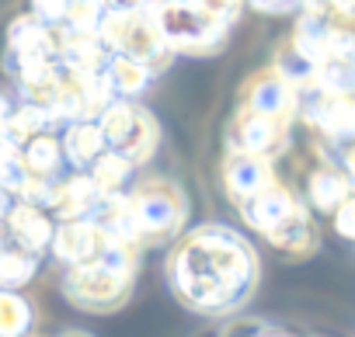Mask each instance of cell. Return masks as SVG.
Returning a JSON list of instances; mask_svg holds the SVG:
<instances>
[{
    "label": "cell",
    "mask_w": 355,
    "mask_h": 337,
    "mask_svg": "<svg viewBox=\"0 0 355 337\" xmlns=\"http://www.w3.org/2000/svg\"><path fill=\"white\" fill-rule=\"evenodd\" d=\"M258 254L244 233L227 223H202L174 240L167 254V285L199 316H230L258 289Z\"/></svg>",
    "instance_id": "1"
},
{
    "label": "cell",
    "mask_w": 355,
    "mask_h": 337,
    "mask_svg": "<svg viewBox=\"0 0 355 337\" xmlns=\"http://www.w3.org/2000/svg\"><path fill=\"white\" fill-rule=\"evenodd\" d=\"M125 206H129L132 244L139 251L164 247V244L178 240L189 216H192L185 188L164 174H150V178L132 181L125 188Z\"/></svg>",
    "instance_id": "2"
},
{
    "label": "cell",
    "mask_w": 355,
    "mask_h": 337,
    "mask_svg": "<svg viewBox=\"0 0 355 337\" xmlns=\"http://www.w3.org/2000/svg\"><path fill=\"white\" fill-rule=\"evenodd\" d=\"M146 15L174 56H213L227 46L230 28L213 21L196 0H153Z\"/></svg>",
    "instance_id": "3"
},
{
    "label": "cell",
    "mask_w": 355,
    "mask_h": 337,
    "mask_svg": "<svg viewBox=\"0 0 355 337\" xmlns=\"http://www.w3.org/2000/svg\"><path fill=\"white\" fill-rule=\"evenodd\" d=\"M98 39L115 56H129V60L143 63L153 77L164 73L174 63V53L160 42V35H157L146 11H105Z\"/></svg>",
    "instance_id": "4"
},
{
    "label": "cell",
    "mask_w": 355,
    "mask_h": 337,
    "mask_svg": "<svg viewBox=\"0 0 355 337\" xmlns=\"http://www.w3.org/2000/svg\"><path fill=\"white\" fill-rule=\"evenodd\" d=\"M136 289V275H122L112 271L105 264H80V268H63L60 275V292L67 295V302H73L84 313H115L132 299Z\"/></svg>",
    "instance_id": "5"
},
{
    "label": "cell",
    "mask_w": 355,
    "mask_h": 337,
    "mask_svg": "<svg viewBox=\"0 0 355 337\" xmlns=\"http://www.w3.org/2000/svg\"><path fill=\"white\" fill-rule=\"evenodd\" d=\"M289 122L258 115L244 104H237L234 118L227 122V153H248V156H265L279 160L289 149Z\"/></svg>",
    "instance_id": "6"
},
{
    "label": "cell",
    "mask_w": 355,
    "mask_h": 337,
    "mask_svg": "<svg viewBox=\"0 0 355 337\" xmlns=\"http://www.w3.org/2000/svg\"><path fill=\"white\" fill-rule=\"evenodd\" d=\"M241 104L258 111V115H268V118H279V122H296V87L279 77L272 66L254 73L244 87H241Z\"/></svg>",
    "instance_id": "7"
},
{
    "label": "cell",
    "mask_w": 355,
    "mask_h": 337,
    "mask_svg": "<svg viewBox=\"0 0 355 337\" xmlns=\"http://www.w3.org/2000/svg\"><path fill=\"white\" fill-rule=\"evenodd\" d=\"M275 160L265 156H248V153H227L223 167H220V181L223 192L234 206H244L251 195H258L261 188H268L275 181Z\"/></svg>",
    "instance_id": "8"
},
{
    "label": "cell",
    "mask_w": 355,
    "mask_h": 337,
    "mask_svg": "<svg viewBox=\"0 0 355 337\" xmlns=\"http://www.w3.org/2000/svg\"><path fill=\"white\" fill-rule=\"evenodd\" d=\"M105 240L108 237L91 219H67V223H56L53 240H49V254L63 268H80V264H94L98 261Z\"/></svg>",
    "instance_id": "9"
},
{
    "label": "cell",
    "mask_w": 355,
    "mask_h": 337,
    "mask_svg": "<svg viewBox=\"0 0 355 337\" xmlns=\"http://www.w3.org/2000/svg\"><path fill=\"white\" fill-rule=\"evenodd\" d=\"M300 206H303V199L275 178L268 188H261V192L251 195L244 206H237V212H241V219H244L254 233L265 237V233H272L275 226H282Z\"/></svg>",
    "instance_id": "10"
},
{
    "label": "cell",
    "mask_w": 355,
    "mask_h": 337,
    "mask_svg": "<svg viewBox=\"0 0 355 337\" xmlns=\"http://www.w3.org/2000/svg\"><path fill=\"white\" fill-rule=\"evenodd\" d=\"M98 199H101V195H98V188H94V181H91L87 171H67V174L56 178L46 212H49L56 223H67V219H91Z\"/></svg>",
    "instance_id": "11"
},
{
    "label": "cell",
    "mask_w": 355,
    "mask_h": 337,
    "mask_svg": "<svg viewBox=\"0 0 355 337\" xmlns=\"http://www.w3.org/2000/svg\"><path fill=\"white\" fill-rule=\"evenodd\" d=\"M4 226H8V240L32 251V254H49V240H53V230H56V219L42 209V206H28V202H11L8 216H4Z\"/></svg>",
    "instance_id": "12"
},
{
    "label": "cell",
    "mask_w": 355,
    "mask_h": 337,
    "mask_svg": "<svg viewBox=\"0 0 355 337\" xmlns=\"http://www.w3.org/2000/svg\"><path fill=\"white\" fill-rule=\"evenodd\" d=\"M265 240L286 254V257H310L317 247H320V230H317V219L306 206H300L282 226H275L272 233H265Z\"/></svg>",
    "instance_id": "13"
},
{
    "label": "cell",
    "mask_w": 355,
    "mask_h": 337,
    "mask_svg": "<svg viewBox=\"0 0 355 337\" xmlns=\"http://www.w3.org/2000/svg\"><path fill=\"white\" fill-rule=\"evenodd\" d=\"M352 195V181L341 167L334 163H317L310 178H306V209L320 212V216H334V209Z\"/></svg>",
    "instance_id": "14"
},
{
    "label": "cell",
    "mask_w": 355,
    "mask_h": 337,
    "mask_svg": "<svg viewBox=\"0 0 355 337\" xmlns=\"http://www.w3.org/2000/svg\"><path fill=\"white\" fill-rule=\"evenodd\" d=\"M60 146L70 171H87V167L108 149L101 129L94 122H70L60 129Z\"/></svg>",
    "instance_id": "15"
},
{
    "label": "cell",
    "mask_w": 355,
    "mask_h": 337,
    "mask_svg": "<svg viewBox=\"0 0 355 337\" xmlns=\"http://www.w3.org/2000/svg\"><path fill=\"white\" fill-rule=\"evenodd\" d=\"M331 39H334V21H331L327 15H313V11H303V15L296 18L293 35H289L293 49L303 53L313 66L331 56Z\"/></svg>",
    "instance_id": "16"
},
{
    "label": "cell",
    "mask_w": 355,
    "mask_h": 337,
    "mask_svg": "<svg viewBox=\"0 0 355 337\" xmlns=\"http://www.w3.org/2000/svg\"><path fill=\"white\" fill-rule=\"evenodd\" d=\"M108 60H112V49L98 35H84V32L67 28V39H63V49H60L63 66H70L77 73H105Z\"/></svg>",
    "instance_id": "17"
},
{
    "label": "cell",
    "mask_w": 355,
    "mask_h": 337,
    "mask_svg": "<svg viewBox=\"0 0 355 337\" xmlns=\"http://www.w3.org/2000/svg\"><path fill=\"white\" fill-rule=\"evenodd\" d=\"M157 146H160V125H157V118H153L146 108L136 104V118H132L129 132H125L122 143L112 146V149H115L122 160H129L132 167H143V163L153 160Z\"/></svg>",
    "instance_id": "18"
},
{
    "label": "cell",
    "mask_w": 355,
    "mask_h": 337,
    "mask_svg": "<svg viewBox=\"0 0 355 337\" xmlns=\"http://www.w3.org/2000/svg\"><path fill=\"white\" fill-rule=\"evenodd\" d=\"M42 132H56L53 118H49L42 108L18 104V108H11V115H8V122H4L0 143H8V146H18V149H21L25 143H32V139L42 136Z\"/></svg>",
    "instance_id": "19"
},
{
    "label": "cell",
    "mask_w": 355,
    "mask_h": 337,
    "mask_svg": "<svg viewBox=\"0 0 355 337\" xmlns=\"http://www.w3.org/2000/svg\"><path fill=\"white\" fill-rule=\"evenodd\" d=\"M21 156H25V167H28L32 174H42V178H60V174H67L60 132H42V136H35L32 143L21 146Z\"/></svg>",
    "instance_id": "20"
},
{
    "label": "cell",
    "mask_w": 355,
    "mask_h": 337,
    "mask_svg": "<svg viewBox=\"0 0 355 337\" xmlns=\"http://www.w3.org/2000/svg\"><path fill=\"white\" fill-rule=\"evenodd\" d=\"M87 174H91V181H94L98 195L105 199V195H119V192H125V188L132 185L136 167H132L129 160H122L115 149H105V153L87 167Z\"/></svg>",
    "instance_id": "21"
},
{
    "label": "cell",
    "mask_w": 355,
    "mask_h": 337,
    "mask_svg": "<svg viewBox=\"0 0 355 337\" xmlns=\"http://www.w3.org/2000/svg\"><path fill=\"white\" fill-rule=\"evenodd\" d=\"M39 254H32V251H25V247H18V244H4L0 247V289L4 292H18V289H25L35 275H39Z\"/></svg>",
    "instance_id": "22"
},
{
    "label": "cell",
    "mask_w": 355,
    "mask_h": 337,
    "mask_svg": "<svg viewBox=\"0 0 355 337\" xmlns=\"http://www.w3.org/2000/svg\"><path fill=\"white\" fill-rule=\"evenodd\" d=\"M105 77H108L115 98H125V101H136V98L150 87V80H153V73H150L143 63H136V60H129V56H115V53H112V60H108Z\"/></svg>",
    "instance_id": "23"
},
{
    "label": "cell",
    "mask_w": 355,
    "mask_h": 337,
    "mask_svg": "<svg viewBox=\"0 0 355 337\" xmlns=\"http://www.w3.org/2000/svg\"><path fill=\"white\" fill-rule=\"evenodd\" d=\"M35 323V309L21 292L0 289V337H28Z\"/></svg>",
    "instance_id": "24"
},
{
    "label": "cell",
    "mask_w": 355,
    "mask_h": 337,
    "mask_svg": "<svg viewBox=\"0 0 355 337\" xmlns=\"http://www.w3.org/2000/svg\"><path fill=\"white\" fill-rule=\"evenodd\" d=\"M317 87L327 94H355V56H327L317 63Z\"/></svg>",
    "instance_id": "25"
},
{
    "label": "cell",
    "mask_w": 355,
    "mask_h": 337,
    "mask_svg": "<svg viewBox=\"0 0 355 337\" xmlns=\"http://www.w3.org/2000/svg\"><path fill=\"white\" fill-rule=\"evenodd\" d=\"M132 118H136V101H125V98H115V101L94 118V125L101 129V136H105V143H108V149L122 143V136L129 132Z\"/></svg>",
    "instance_id": "26"
},
{
    "label": "cell",
    "mask_w": 355,
    "mask_h": 337,
    "mask_svg": "<svg viewBox=\"0 0 355 337\" xmlns=\"http://www.w3.org/2000/svg\"><path fill=\"white\" fill-rule=\"evenodd\" d=\"M105 11H108V8H105V0H70V8H67V18H63V25H67L70 32L98 35Z\"/></svg>",
    "instance_id": "27"
},
{
    "label": "cell",
    "mask_w": 355,
    "mask_h": 337,
    "mask_svg": "<svg viewBox=\"0 0 355 337\" xmlns=\"http://www.w3.org/2000/svg\"><path fill=\"white\" fill-rule=\"evenodd\" d=\"M196 4L213 18V21H220V25H234L237 18H241V11H244V0H196Z\"/></svg>",
    "instance_id": "28"
},
{
    "label": "cell",
    "mask_w": 355,
    "mask_h": 337,
    "mask_svg": "<svg viewBox=\"0 0 355 337\" xmlns=\"http://www.w3.org/2000/svg\"><path fill=\"white\" fill-rule=\"evenodd\" d=\"M67 8H70V0H32V11L42 25H63L67 18Z\"/></svg>",
    "instance_id": "29"
},
{
    "label": "cell",
    "mask_w": 355,
    "mask_h": 337,
    "mask_svg": "<svg viewBox=\"0 0 355 337\" xmlns=\"http://www.w3.org/2000/svg\"><path fill=\"white\" fill-rule=\"evenodd\" d=\"M331 219H334V233L355 244V195H348V199L334 209Z\"/></svg>",
    "instance_id": "30"
},
{
    "label": "cell",
    "mask_w": 355,
    "mask_h": 337,
    "mask_svg": "<svg viewBox=\"0 0 355 337\" xmlns=\"http://www.w3.org/2000/svg\"><path fill=\"white\" fill-rule=\"evenodd\" d=\"M244 4H251L261 15H289V11L303 8V0H244Z\"/></svg>",
    "instance_id": "31"
},
{
    "label": "cell",
    "mask_w": 355,
    "mask_h": 337,
    "mask_svg": "<svg viewBox=\"0 0 355 337\" xmlns=\"http://www.w3.org/2000/svg\"><path fill=\"white\" fill-rule=\"evenodd\" d=\"M265 330H268V327H265L261 320H234L220 337H261Z\"/></svg>",
    "instance_id": "32"
},
{
    "label": "cell",
    "mask_w": 355,
    "mask_h": 337,
    "mask_svg": "<svg viewBox=\"0 0 355 337\" xmlns=\"http://www.w3.org/2000/svg\"><path fill=\"white\" fill-rule=\"evenodd\" d=\"M338 167L348 174V181H352V188H355V143H348V146L338 153Z\"/></svg>",
    "instance_id": "33"
},
{
    "label": "cell",
    "mask_w": 355,
    "mask_h": 337,
    "mask_svg": "<svg viewBox=\"0 0 355 337\" xmlns=\"http://www.w3.org/2000/svg\"><path fill=\"white\" fill-rule=\"evenodd\" d=\"M153 0H105L108 11H146Z\"/></svg>",
    "instance_id": "34"
},
{
    "label": "cell",
    "mask_w": 355,
    "mask_h": 337,
    "mask_svg": "<svg viewBox=\"0 0 355 337\" xmlns=\"http://www.w3.org/2000/svg\"><path fill=\"white\" fill-rule=\"evenodd\" d=\"M8 115H11V101L0 94V132H4V122H8Z\"/></svg>",
    "instance_id": "35"
},
{
    "label": "cell",
    "mask_w": 355,
    "mask_h": 337,
    "mask_svg": "<svg viewBox=\"0 0 355 337\" xmlns=\"http://www.w3.org/2000/svg\"><path fill=\"white\" fill-rule=\"evenodd\" d=\"M8 209H11V195H8L4 188H0V219L8 216Z\"/></svg>",
    "instance_id": "36"
},
{
    "label": "cell",
    "mask_w": 355,
    "mask_h": 337,
    "mask_svg": "<svg viewBox=\"0 0 355 337\" xmlns=\"http://www.w3.org/2000/svg\"><path fill=\"white\" fill-rule=\"evenodd\" d=\"M60 337H94V334H87V330H63Z\"/></svg>",
    "instance_id": "37"
},
{
    "label": "cell",
    "mask_w": 355,
    "mask_h": 337,
    "mask_svg": "<svg viewBox=\"0 0 355 337\" xmlns=\"http://www.w3.org/2000/svg\"><path fill=\"white\" fill-rule=\"evenodd\" d=\"M261 337H293V334H282V330H272V327H268V330H265Z\"/></svg>",
    "instance_id": "38"
},
{
    "label": "cell",
    "mask_w": 355,
    "mask_h": 337,
    "mask_svg": "<svg viewBox=\"0 0 355 337\" xmlns=\"http://www.w3.org/2000/svg\"><path fill=\"white\" fill-rule=\"evenodd\" d=\"M8 244V226H4V219H0V247Z\"/></svg>",
    "instance_id": "39"
}]
</instances>
